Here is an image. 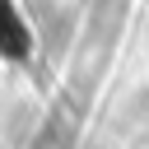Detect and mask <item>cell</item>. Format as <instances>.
Listing matches in <instances>:
<instances>
[{
    "label": "cell",
    "mask_w": 149,
    "mask_h": 149,
    "mask_svg": "<svg viewBox=\"0 0 149 149\" xmlns=\"http://www.w3.org/2000/svg\"><path fill=\"white\" fill-rule=\"evenodd\" d=\"M28 51V28L9 0H0V56H23Z\"/></svg>",
    "instance_id": "1"
}]
</instances>
